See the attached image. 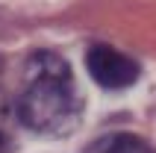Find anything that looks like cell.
Masks as SVG:
<instances>
[{"instance_id": "3957f363", "label": "cell", "mask_w": 156, "mask_h": 153, "mask_svg": "<svg viewBox=\"0 0 156 153\" xmlns=\"http://www.w3.org/2000/svg\"><path fill=\"white\" fill-rule=\"evenodd\" d=\"M88 153H153V147L139 136L130 133H112V136L97 138L94 144L88 147Z\"/></svg>"}, {"instance_id": "7a4b0ae2", "label": "cell", "mask_w": 156, "mask_h": 153, "mask_svg": "<svg viewBox=\"0 0 156 153\" xmlns=\"http://www.w3.org/2000/svg\"><path fill=\"white\" fill-rule=\"evenodd\" d=\"M86 68L97 85L103 88H130L139 80V62H133L130 56H124L121 50H115L109 44H91L86 53Z\"/></svg>"}, {"instance_id": "6da1fadb", "label": "cell", "mask_w": 156, "mask_h": 153, "mask_svg": "<svg viewBox=\"0 0 156 153\" xmlns=\"http://www.w3.org/2000/svg\"><path fill=\"white\" fill-rule=\"evenodd\" d=\"M83 97L77 91L68 62L50 50L30 56L24 71V91L18 100V118L38 136H68L80 127Z\"/></svg>"}]
</instances>
